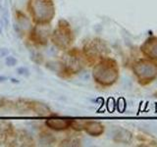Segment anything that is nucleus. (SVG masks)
I'll return each mask as SVG.
<instances>
[{"mask_svg":"<svg viewBox=\"0 0 157 147\" xmlns=\"http://www.w3.org/2000/svg\"><path fill=\"white\" fill-rule=\"evenodd\" d=\"M8 49L7 48H0V57H5L6 55H8Z\"/></svg>","mask_w":157,"mask_h":147,"instance_id":"nucleus-18","label":"nucleus"},{"mask_svg":"<svg viewBox=\"0 0 157 147\" xmlns=\"http://www.w3.org/2000/svg\"><path fill=\"white\" fill-rule=\"evenodd\" d=\"M0 33H1V28H0Z\"/></svg>","mask_w":157,"mask_h":147,"instance_id":"nucleus-23","label":"nucleus"},{"mask_svg":"<svg viewBox=\"0 0 157 147\" xmlns=\"http://www.w3.org/2000/svg\"><path fill=\"white\" fill-rule=\"evenodd\" d=\"M17 63H18V60L13 56H7L6 58H5V64H6L8 67L16 66Z\"/></svg>","mask_w":157,"mask_h":147,"instance_id":"nucleus-16","label":"nucleus"},{"mask_svg":"<svg viewBox=\"0 0 157 147\" xmlns=\"http://www.w3.org/2000/svg\"><path fill=\"white\" fill-rule=\"evenodd\" d=\"M72 119L69 118H60V117H52L46 120L45 125L49 129L54 130H64L71 126Z\"/></svg>","mask_w":157,"mask_h":147,"instance_id":"nucleus-8","label":"nucleus"},{"mask_svg":"<svg viewBox=\"0 0 157 147\" xmlns=\"http://www.w3.org/2000/svg\"><path fill=\"white\" fill-rule=\"evenodd\" d=\"M155 95H156V97H157V91L155 92Z\"/></svg>","mask_w":157,"mask_h":147,"instance_id":"nucleus-22","label":"nucleus"},{"mask_svg":"<svg viewBox=\"0 0 157 147\" xmlns=\"http://www.w3.org/2000/svg\"><path fill=\"white\" fill-rule=\"evenodd\" d=\"M52 42L61 49H66L71 45L73 41V34L70 24L65 20L58 23V26L51 33Z\"/></svg>","mask_w":157,"mask_h":147,"instance_id":"nucleus-3","label":"nucleus"},{"mask_svg":"<svg viewBox=\"0 0 157 147\" xmlns=\"http://www.w3.org/2000/svg\"><path fill=\"white\" fill-rule=\"evenodd\" d=\"M29 109H32L36 115L41 117H48L51 115L50 108L40 102H31L29 103Z\"/></svg>","mask_w":157,"mask_h":147,"instance_id":"nucleus-11","label":"nucleus"},{"mask_svg":"<svg viewBox=\"0 0 157 147\" xmlns=\"http://www.w3.org/2000/svg\"><path fill=\"white\" fill-rule=\"evenodd\" d=\"M12 134H13L12 125L7 122H0V144L4 143Z\"/></svg>","mask_w":157,"mask_h":147,"instance_id":"nucleus-13","label":"nucleus"},{"mask_svg":"<svg viewBox=\"0 0 157 147\" xmlns=\"http://www.w3.org/2000/svg\"><path fill=\"white\" fill-rule=\"evenodd\" d=\"M83 130L91 136H99L104 131V126L98 122L90 121V122H85Z\"/></svg>","mask_w":157,"mask_h":147,"instance_id":"nucleus-10","label":"nucleus"},{"mask_svg":"<svg viewBox=\"0 0 157 147\" xmlns=\"http://www.w3.org/2000/svg\"><path fill=\"white\" fill-rule=\"evenodd\" d=\"M17 73H18V75L24 76V77H28L29 75V69L26 68V67H20V68H18L17 69Z\"/></svg>","mask_w":157,"mask_h":147,"instance_id":"nucleus-17","label":"nucleus"},{"mask_svg":"<svg viewBox=\"0 0 157 147\" xmlns=\"http://www.w3.org/2000/svg\"><path fill=\"white\" fill-rule=\"evenodd\" d=\"M11 81H12V82H15V83H19V82H20L18 80H16V78H12Z\"/></svg>","mask_w":157,"mask_h":147,"instance_id":"nucleus-20","label":"nucleus"},{"mask_svg":"<svg viewBox=\"0 0 157 147\" xmlns=\"http://www.w3.org/2000/svg\"><path fill=\"white\" fill-rule=\"evenodd\" d=\"M61 146H78L80 145V141L76 138H67L64 140L60 144Z\"/></svg>","mask_w":157,"mask_h":147,"instance_id":"nucleus-15","label":"nucleus"},{"mask_svg":"<svg viewBox=\"0 0 157 147\" xmlns=\"http://www.w3.org/2000/svg\"><path fill=\"white\" fill-rule=\"evenodd\" d=\"M132 132H130L128 130L125 129H118L114 132V135H113V139L114 141L118 142V143H130L132 140Z\"/></svg>","mask_w":157,"mask_h":147,"instance_id":"nucleus-12","label":"nucleus"},{"mask_svg":"<svg viewBox=\"0 0 157 147\" xmlns=\"http://www.w3.org/2000/svg\"><path fill=\"white\" fill-rule=\"evenodd\" d=\"M93 78L102 85H111L118 78V68L116 66V62L111 59H104L99 62L93 68L92 71Z\"/></svg>","mask_w":157,"mask_h":147,"instance_id":"nucleus-1","label":"nucleus"},{"mask_svg":"<svg viewBox=\"0 0 157 147\" xmlns=\"http://www.w3.org/2000/svg\"><path fill=\"white\" fill-rule=\"evenodd\" d=\"M54 142V138L52 137L51 134H41L40 137H39V143L40 145H51Z\"/></svg>","mask_w":157,"mask_h":147,"instance_id":"nucleus-14","label":"nucleus"},{"mask_svg":"<svg viewBox=\"0 0 157 147\" xmlns=\"http://www.w3.org/2000/svg\"><path fill=\"white\" fill-rule=\"evenodd\" d=\"M2 105V101L1 100H0V106H1Z\"/></svg>","mask_w":157,"mask_h":147,"instance_id":"nucleus-21","label":"nucleus"},{"mask_svg":"<svg viewBox=\"0 0 157 147\" xmlns=\"http://www.w3.org/2000/svg\"><path fill=\"white\" fill-rule=\"evenodd\" d=\"M7 81V77H6L0 75V82H4V81Z\"/></svg>","mask_w":157,"mask_h":147,"instance_id":"nucleus-19","label":"nucleus"},{"mask_svg":"<svg viewBox=\"0 0 157 147\" xmlns=\"http://www.w3.org/2000/svg\"><path fill=\"white\" fill-rule=\"evenodd\" d=\"M51 32V28L47 24H38L33 28L32 32V37L36 42L40 44H46L49 34Z\"/></svg>","mask_w":157,"mask_h":147,"instance_id":"nucleus-7","label":"nucleus"},{"mask_svg":"<svg viewBox=\"0 0 157 147\" xmlns=\"http://www.w3.org/2000/svg\"><path fill=\"white\" fill-rule=\"evenodd\" d=\"M141 51L147 57L157 60V37H150L142 44Z\"/></svg>","mask_w":157,"mask_h":147,"instance_id":"nucleus-9","label":"nucleus"},{"mask_svg":"<svg viewBox=\"0 0 157 147\" xmlns=\"http://www.w3.org/2000/svg\"><path fill=\"white\" fill-rule=\"evenodd\" d=\"M83 50L88 57L96 58L106 54L108 52V48L106 47L105 43L100 39H93L86 44Z\"/></svg>","mask_w":157,"mask_h":147,"instance_id":"nucleus-6","label":"nucleus"},{"mask_svg":"<svg viewBox=\"0 0 157 147\" xmlns=\"http://www.w3.org/2000/svg\"><path fill=\"white\" fill-rule=\"evenodd\" d=\"M28 8L37 24H48L55 15L52 0H29Z\"/></svg>","mask_w":157,"mask_h":147,"instance_id":"nucleus-2","label":"nucleus"},{"mask_svg":"<svg viewBox=\"0 0 157 147\" xmlns=\"http://www.w3.org/2000/svg\"><path fill=\"white\" fill-rule=\"evenodd\" d=\"M63 67L70 73H77L82 70V62L76 50L69 51L63 58Z\"/></svg>","mask_w":157,"mask_h":147,"instance_id":"nucleus-5","label":"nucleus"},{"mask_svg":"<svg viewBox=\"0 0 157 147\" xmlns=\"http://www.w3.org/2000/svg\"><path fill=\"white\" fill-rule=\"evenodd\" d=\"M136 76L142 83L150 82L157 76V66L148 60H140L132 67Z\"/></svg>","mask_w":157,"mask_h":147,"instance_id":"nucleus-4","label":"nucleus"}]
</instances>
